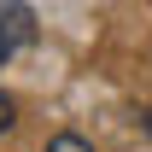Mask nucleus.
<instances>
[{"instance_id":"7ed1b4c3","label":"nucleus","mask_w":152,"mask_h":152,"mask_svg":"<svg viewBox=\"0 0 152 152\" xmlns=\"http://www.w3.org/2000/svg\"><path fill=\"white\" fill-rule=\"evenodd\" d=\"M6 129H12V99L0 94V134H6Z\"/></svg>"},{"instance_id":"f257e3e1","label":"nucleus","mask_w":152,"mask_h":152,"mask_svg":"<svg viewBox=\"0 0 152 152\" xmlns=\"http://www.w3.org/2000/svg\"><path fill=\"white\" fill-rule=\"evenodd\" d=\"M29 41H35V12L23 0H6L0 6V64H12Z\"/></svg>"},{"instance_id":"f03ea898","label":"nucleus","mask_w":152,"mask_h":152,"mask_svg":"<svg viewBox=\"0 0 152 152\" xmlns=\"http://www.w3.org/2000/svg\"><path fill=\"white\" fill-rule=\"evenodd\" d=\"M47 152H94V146H88L82 134H53V140H47Z\"/></svg>"}]
</instances>
